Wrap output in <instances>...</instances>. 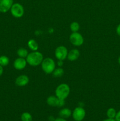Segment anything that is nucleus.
Returning <instances> with one entry per match:
<instances>
[{
	"instance_id": "f3484780",
	"label": "nucleus",
	"mask_w": 120,
	"mask_h": 121,
	"mask_svg": "<svg viewBox=\"0 0 120 121\" xmlns=\"http://www.w3.org/2000/svg\"><path fill=\"white\" fill-rule=\"evenodd\" d=\"M9 59L6 56H0V65L2 67L7 66L9 64Z\"/></svg>"
},
{
	"instance_id": "0eeeda50",
	"label": "nucleus",
	"mask_w": 120,
	"mask_h": 121,
	"mask_svg": "<svg viewBox=\"0 0 120 121\" xmlns=\"http://www.w3.org/2000/svg\"><path fill=\"white\" fill-rule=\"evenodd\" d=\"M68 53L67 48L63 46H58L55 51V57L58 60H65L67 57Z\"/></svg>"
},
{
	"instance_id": "20e7f679",
	"label": "nucleus",
	"mask_w": 120,
	"mask_h": 121,
	"mask_svg": "<svg viewBox=\"0 0 120 121\" xmlns=\"http://www.w3.org/2000/svg\"><path fill=\"white\" fill-rule=\"evenodd\" d=\"M10 10L12 15L15 18L21 17L24 13L23 6L19 3L13 4Z\"/></svg>"
},
{
	"instance_id": "dca6fc26",
	"label": "nucleus",
	"mask_w": 120,
	"mask_h": 121,
	"mask_svg": "<svg viewBox=\"0 0 120 121\" xmlns=\"http://www.w3.org/2000/svg\"><path fill=\"white\" fill-rule=\"evenodd\" d=\"M21 121H32V117L29 112H24L21 116Z\"/></svg>"
},
{
	"instance_id": "423d86ee",
	"label": "nucleus",
	"mask_w": 120,
	"mask_h": 121,
	"mask_svg": "<svg viewBox=\"0 0 120 121\" xmlns=\"http://www.w3.org/2000/svg\"><path fill=\"white\" fill-rule=\"evenodd\" d=\"M70 42L74 46H80L84 43V38L81 34L78 32H74L69 37Z\"/></svg>"
},
{
	"instance_id": "7ed1b4c3",
	"label": "nucleus",
	"mask_w": 120,
	"mask_h": 121,
	"mask_svg": "<svg viewBox=\"0 0 120 121\" xmlns=\"http://www.w3.org/2000/svg\"><path fill=\"white\" fill-rule=\"evenodd\" d=\"M41 66L44 72L47 74H50L55 69V63L51 58H46L42 60Z\"/></svg>"
},
{
	"instance_id": "412c9836",
	"label": "nucleus",
	"mask_w": 120,
	"mask_h": 121,
	"mask_svg": "<svg viewBox=\"0 0 120 121\" xmlns=\"http://www.w3.org/2000/svg\"><path fill=\"white\" fill-rule=\"evenodd\" d=\"M115 119L116 121H120V111H119L118 112H116Z\"/></svg>"
},
{
	"instance_id": "ddd939ff",
	"label": "nucleus",
	"mask_w": 120,
	"mask_h": 121,
	"mask_svg": "<svg viewBox=\"0 0 120 121\" xmlns=\"http://www.w3.org/2000/svg\"><path fill=\"white\" fill-rule=\"evenodd\" d=\"M59 115L61 118L67 119L72 116V112L69 109L63 108L59 112Z\"/></svg>"
},
{
	"instance_id": "a211bd4d",
	"label": "nucleus",
	"mask_w": 120,
	"mask_h": 121,
	"mask_svg": "<svg viewBox=\"0 0 120 121\" xmlns=\"http://www.w3.org/2000/svg\"><path fill=\"white\" fill-rule=\"evenodd\" d=\"M17 54L20 57H27L28 54V51L24 48H20L17 50Z\"/></svg>"
},
{
	"instance_id": "6e6552de",
	"label": "nucleus",
	"mask_w": 120,
	"mask_h": 121,
	"mask_svg": "<svg viewBox=\"0 0 120 121\" xmlns=\"http://www.w3.org/2000/svg\"><path fill=\"white\" fill-rule=\"evenodd\" d=\"M13 5V0H0V12L5 13L10 10Z\"/></svg>"
},
{
	"instance_id": "39448f33",
	"label": "nucleus",
	"mask_w": 120,
	"mask_h": 121,
	"mask_svg": "<svg viewBox=\"0 0 120 121\" xmlns=\"http://www.w3.org/2000/svg\"><path fill=\"white\" fill-rule=\"evenodd\" d=\"M86 112L84 109L82 107H76L72 112V117L75 121H82L85 117Z\"/></svg>"
},
{
	"instance_id": "f8f14e48",
	"label": "nucleus",
	"mask_w": 120,
	"mask_h": 121,
	"mask_svg": "<svg viewBox=\"0 0 120 121\" xmlns=\"http://www.w3.org/2000/svg\"><path fill=\"white\" fill-rule=\"evenodd\" d=\"M59 101L60 99L55 96H50L48 97L47 99V103L49 106L55 107V106H58Z\"/></svg>"
},
{
	"instance_id": "4468645a",
	"label": "nucleus",
	"mask_w": 120,
	"mask_h": 121,
	"mask_svg": "<svg viewBox=\"0 0 120 121\" xmlns=\"http://www.w3.org/2000/svg\"><path fill=\"white\" fill-rule=\"evenodd\" d=\"M28 46L31 50L36 51L38 49V44L34 39H31L28 42Z\"/></svg>"
},
{
	"instance_id": "b1692460",
	"label": "nucleus",
	"mask_w": 120,
	"mask_h": 121,
	"mask_svg": "<svg viewBox=\"0 0 120 121\" xmlns=\"http://www.w3.org/2000/svg\"><path fill=\"white\" fill-rule=\"evenodd\" d=\"M58 65L59 66H62L63 65V60H58Z\"/></svg>"
},
{
	"instance_id": "f257e3e1",
	"label": "nucleus",
	"mask_w": 120,
	"mask_h": 121,
	"mask_svg": "<svg viewBox=\"0 0 120 121\" xmlns=\"http://www.w3.org/2000/svg\"><path fill=\"white\" fill-rule=\"evenodd\" d=\"M26 58L27 63L32 66H37L41 65L44 60L42 53L36 51L28 54Z\"/></svg>"
},
{
	"instance_id": "6ab92c4d",
	"label": "nucleus",
	"mask_w": 120,
	"mask_h": 121,
	"mask_svg": "<svg viewBox=\"0 0 120 121\" xmlns=\"http://www.w3.org/2000/svg\"><path fill=\"white\" fill-rule=\"evenodd\" d=\"M64 71L62 69V68H58L54 70L53 72V75L55 77H61L64 74Z\"/></svg>"
},
{
	"instance_id": "5701e85b",
	"label": "nucleus",
	"mask_w": 120,
	"mask_h": 121,
	"mask_svg": "<svg viewBox=\"0 0 120 121\" xmlns=\"http://www.w3.org/2000/svg\"><path fill=\"white\" fill-rule=\"evenodd\" d=\"M54 121H67V120H66L65 119H64V118H61V117H60V118H56V119H55Z\"/></svg>"
},
{
	"instance_id": "bb28decb",
	"label": "nucleus",
	"mask_w": 120,
	"mask_h": 121,
	"mask_svg": "<svg viewBox=\"0 0 120 121\" xmlns=\"http://www.w3.org/2000/svg\"><path fill=\"white\" fill-rule=\"evenodd\" d=\"M118 63H119V65H120V56L118 58Z\"/></svg>"
},
{
	"instance_id": "9b49d317",
	"label": "nucleus",
	"mask_w": 120,
	"mask_h": 121,
	"mask_svg": "<svg viewBox=\"0 0 120 121\" xmlns=\"http://www.w3.org/2000/svg\"><path fill=\"white\" fill-rule=\"evenodd\" d=\"M80 52L77 49H72L68 53L67 58L70 61H75L80 57Z\"/></svg>"
},
{
	"instance_id": "2eb2a0df",
	"label": "nucleus",
	"mask_w": 120,
	"mask_h": 121,
	"mask_svg": "<svg viewBox=\"0 0 120 121\" xmlns=\"http://www.w3.org/2000/svg\"><path fill=\"white\" fill-rule=\"evenodd\" d=\"M116 114V111L113 108H110L108 109L107 111V116L108 118H111V119H115V116Z\"/></svg>"
},
{
	"instance_id": "9d476101",
	"label": "nucleus",
	"mask_w": 120,
	"mask_h": 121,
	"mask_svg": "<svg viewBox=\"0 0 120 121\" xmlns=\"http://www.w3.org/2000/svg\"><path fill=\"white\" fill-rule=\"evenodd\" d=\"M29 82V78L27 76L22 74L18 77L15 80V84L18 86H26Z\"/></svg>"
},
{
	"instance_id": "aec40b11",
	"label": "nucleus",
	"mask_w": 120,
	"mask_h": 121,
	"mask_svg": "<svg viewBox=\"0 0 120 121\" xmlns=\"http://www.w3.org/2000/svg\"><path fill=\"white\" fill-rule=\"evenodd\" d=\"M70 29L73 33L77 32L80 29V24L77 22H72L70 25Z\"/></svg>"
},
{
	"instance_id": "f03ea898",
	"label": "nucleus",
	"mask_w": 120,
	"mask_h": 121,
	"mask_svg": "<svg viewBox=\"0 0 120 121\" xmlns=\"http://www.w3.org/2000/svg\"><path fill=\"white\" fill-rule=\"evenodd\" d=\"M70 92V88L67 84L62 83L59 85L55 90L56 96L61 100H65Z\"/></svg>"
},
{
	"instance_id": "4be33fe9",
	"label": "nucleus",
	"mask_w": 120,
	"mask_h": 121,
	"mask_svg": "<svg viewBox=\"0 0 120 121\" xmlns=\"http://www.w3.org/2000/svg\"><path fill=\"white\" fill-rule=\"evenodd\" d=\"M116 33H117L118 35H120V24L117 26V27H116Z\"/></svg>"
},
{
	"instance_id": "1a4fd4ad",
	"label": "nucleus",
	"mask_w": 120,
	"mask_h": 121,
	"mask_svg": "<svg viewBox=\"0 0 120 121\" xmlns=\"http://www.w3.org/2000/svg\"><path fill=\"white\" fill-rule=\"evenodd\" d=\"M27 60L24 58L19 57L15 59L14 62V67L16 70H22L27 66Z\"/></svg>"
},
{
	"instance_id": "393cba45",
	"label": "nucleus",
	"mask_w": 120,
	"mask_h": 121,
	"mask_svg": "<svg viewBox=\"0 0 120 121\" xmlns=\"http://www.w3.org/2000/svg\"><path fill=\"white\" fill-rule=\"evenodd\" d=\"M3 72H4L3 67H2V66H1V65H0V76H1L2 74V73H3Z\"/></svg>"
},
{
	"instance_id": "a878e982",
	"label": "nucleus",
	"mask_w": 120,
	"mask_h": 121,
	"mask_svg": "<svg viewBox=\"0 0 120 121\" xmlns=\"http://www.w3.org/2000/svg\"><path fill=\"white\" fill-rule=\"evenodd\" d=\"M102 121H116L115 119H111V118H107V119H104Z\"/></svg>"
}]
</instances>
